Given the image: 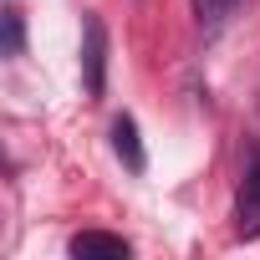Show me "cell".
<instances>
[{
    "instance_id": "5",
    "label": "cell",
    "mask_w": 260,
    "mask_h": 260,
    "mask_svg": "<svg viewBox=\"0 0 260 260\" xmlns=\"http://www.w3.org/2000/svg\"><path fill=\"white\" fill-rule=\"evenodd\" d=\"M230 0H194V16H199V26H204V36H214L224 21H230Z\"/></svg>"
},
{
    "instance_id": "1",
    "label": "cell",
    "mask_w": 260,
    "mask_h": 260,
    "mask_svg": "<svg viewBox=\"0 0 260 260\" xmlns=\"http://www.w3.org/2000/svg\"><path fill=\"white\" fill-rule=\"evenodd\" d=\"M87 41H82V82H87V92L92 97H102L107 92V26H102V16H87Z\"/></svg>"
},
{
    "instance_id": "3",
    "label": "cell",
    "mask_w": 260,
    "mask_h": 260,
    "mask_svg": "<svg viewBox=\"0 0 260 260\" xmlns=\"http://www.w3.org/2000/svg\"><path fill=\"white\" fill-rule=\"evenodd\" d=\"M72 255H77V260H127L133 250H127V240H122V235L82 230V235H72Z\"/></svg>"
},
{
    "instance_id": "7",
    "label": "cell",
    "mask_w": 260,
    "mask_h": 260,
    "mask_svg": "<svg viewBox=\"0 0 260 260\" xmlns=\"http://www.w3.org/2000/svg\"><path fill=\"white\" fill-rule=\"evenodd\" d=\"M230 6H240V0H230Z\"/></svg>"
},
{
    "instance_id": "6",
    "label": "cell",
    "mask_w": 260,
    "mask_h": 260,
    "mask_svg": "<svg viewBox=\"0 0 260 260\" xmlns=\"http://www.w3.org/2000/svg\"><path fill=\"white\" fill-rule=\"evenodd\" d=\"M26 51V21L16 6H6V56H21Z\"/></svg>"
},
{
    "instance_id": "2",
    "label": "cell",
    "mask_w": 260,
    "mask_h": 260,
    "mask_svg": "<svg viewBox=\"0 0 260 260\" xmlns=\"http://www.w3.org/2000/svg\"><path fill=\"white\" fill-rule=\"evenodd\" d=\"M235 235L240 240L260 235V148L245 164V184H240V199H235Z\"/></svg>"
},
{
    "instance_id": "4",
    "label": "cell",
    "mask_w": 260,
    "mask_h": 260,
    "mask_svg": "<svg viewBox=\"0 0 260 260\" xmlns=\"http://www.w3.org/2000/svg\"><path fill=\"white\" fill-rule=\"evenodd\" d=\"M112 153L127 164V169H133V174H143L148 169V153H143V138H138V122L133 117H112Z\"/></svg>"
}]
</instances>
